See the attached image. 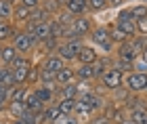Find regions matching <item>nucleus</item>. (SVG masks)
Returning a JSON list of instances; mask_svg holds the SVG:
<instances>
[{"mask_svg":"<svg viewBox=\"0 0 147 124\" xmlns=\"http://www.w3.org/2000/svg\"><path fill=\"white\" fill-rule=\"evenodd\" d=\"M88 38H90V42L95 44V46H99L105 55L116 53V44L109 40V30H107V25H105V28H103V25L95 28V30H92V34H90Z\"/></svg>","mask_w":147,"mask_h":124,"instance_id":"obj_1","label":"nucleus"},{"mask_svg":"<svg viewBox=\"0 0 147 124\" xmlns=\"http://www.w3.org/2000/svg\"><path fill=\"white\" fill-rule=\"evenodd\" d=\"M11 44L19 51V55H30L32 51H36V46H38V42H36L23 28H19V30L15 32V36L11 38Z\"/></svg>","mask_w":147,"mask_h":124,"instance_id":"obj_2","label":"nucleus"},{"mask_svg":"<svg viewBox=\"0 0 147 124\" xmlns=\"http://www.w3.org/2000/svg\"><path fill=\"white\" fill-rule=\"evenodd\" d=\"M32 65H34V61H32L30 55H19L17 59H15V63L11 65V71H13V78H15L17 84H25Z\"/></svg>","mask_w":147,"mask_h":124,"instance_id":"obj_3","label":"nucleus"},{"mask_svg":"<svg viewBox=\"0 0 147 124\" xmlns=\"http://www.w3.org/2000/svg\"><path fill=\"white\" fill-rule=\"evenodd\" d=\"M82 46H84V40H67V42H61L57 46V55L61 57L65 63H74V61L78 59Z\"/></svg>","mask_w":147,"mask_h":124,"instance_id":"obj_4","label":"nucleus"},{"mask_svg":"<svg viewBox=\"0 0 147 124\" xmlns=\"http://www.w3.org/2000/svg\"><path fill=\"white\" fill-rule=\"evenodd\" d=\"M124 86L130 90L132 95H143L147 88V74L141 71H130L124 76Z\"/></svg>","mask_w":147,"mask_h":124,"instance_id":"obj_5","label":"nucleus"},{"mask_svg":"<svg viewBox=\"0 0 147 124\" xmlns=\"http://www.w3.org/2000/svg\"><path fill=\"white\" fill-rule=\"evenodd\" d=\"M99 84L103 86V90H107V93H113V90H118L120 86H124V74L111 67V69H107V71H105V74L101 76Z\"/></svg>","mask_w":147,"mask_h":124,"instance_id":"obj_6","label":"nucleus"},{"mask_svg":"<svg viewBox=\"0 0 147 124\" xmlns=\"http://www.w3.org/2000/svg\"><path fill=\"white\" fill-rule=\"evenodd\" d=\"M113 57H118V59H122V61L135 63L139 57H141V53H139V49L135 46V42H132V40H126L124 44L116 46V53H113Z\"/></svg>","mask_w":147,"mask_h":124,"instance_id":"obj_7","label":"nucleus"},{"mask_svg":"<svg viewBox=\"0 0 147 124\" xmlns=\"http://www.w3.org/2000/svg\"><path fill=\"white\" fill-rule=\"evenodd\" d=\"M74 32L80 36V38H86V36H90L92 34V30H95V25H92V19L90 17H86V15H80L74 19Z\"/></svg>","mask_w":147,"mask_h":124,"instance_id":"obj_8","label":"nucleus"},{"mask_svg":"<svg viewBox=\"0 0 147 124\" xmlns=\"http://www.w3.org/2000/svg\"><path fill=\"white\" fill-rule=\"evenodd\" d=\"M99 57H101V55L97 53V49L84 42V46H82V51H80L76 63H78V65H95V63L99 61Z\"/></svg>","mask_w":147,"mask_h":124,"instance_id":"obj_9","label":"nucleus"},{"mask_svg":"<svg viewBox=\"0 0 147 124\" xmlns=\"http://www.w3.org/2000/svg\"><path fill=\"white\" fill-rule=\"evenodd\" d=\"M32 9H28V6H23V4H15V13H13V23L19 25V28H23L25 23L32 19Z\"/></svg>","mask_w":147,"mask_h":124,"instance_id":"obj_10","label":"nucleus"},{"mask_svg":"<svg viewBox=\"0 0 147 124\" xmlns=\"http://www.w3.org/2000/svg\"><path fill=\"white\" fill-rule=\"evenodd\" d=\"M34 93H36V97L40 101L44 103V105H53V103H57V90L55 88H49V86H36L34 88Z\"/></svg>","mask_w":147,"mask_h":124,"instance_id":"obj_11","label":"nucleus"},{"mask_svg":"<svg viewBox=\"0 0 147 124\" xmlns=\"http://www.w3.org/2000/svg\"><path fill=\"white\" fill-rule=\"evenodd\" d=\"M19 57V51L13 46L11 42H6V44H2V53H0V63L2 65H6V67H11L13 63H15V59Z\"/></svg>","mask_w":147,"mask_h":124,"instance_id":"obj_12","label":"nucleus"},{"mask_svg":"<svg viewBox=\"0 0 147 124\" xmlns=\"http://www.w3.org/2000/svg\"><path fill=\"white\" fill-rule=\"evenodd\" d=\"M80 97V86L78 82H71V84H65V86H59L57 90V101L59 99H78Z\"/></svg>","mask_w":147,"mask_h":124,"instance_id":"obj_13","label":"nucleus"},{"mask_svg":"<svg viewBox=\"0 0 147 124\" xmlns=\"http://www.w3.org/2000/svg\"><path fill=\"white\" fill-rule=\"evenodd\" d=\"M23 103H25V107H28L30 112H34V114H38V116L42 114V112H44V107H46L44 103L36 97L34 88H30V93H28V97H25V101H23Z\"/></svg>","mask_w":147,"mask_h":124,"instance_id":"obj_14","label":"nucleus"},{"mask_svg":"<svg viewBox=\"0 0 147 124\" xmlns=\"http://www.w3.org/2000/svg\"><path fill=\"white\" fill-rule=\"evenodd\" d=\"M40 63H42L46 69H53V71H57V74H59V71H61L63 67H67V63H65L57 53H53V55H49V57H44V59L40 61Z\"/></svg>","mask_w":147,"mask_h":124,"instance_id":"obj_15","label":"nucleus"},{"mask_svg":"<svg viewBox=\"0 0 147 124\" xmlns=\"http://www.w3.org/2000/svg\"><path fill=\"white\" fill-rule=\"evenodd\" d=\"M71 82H78V76H76V67H63L61 71L57 74V84L59 86H65V84H71Z\"/></svg>","mask_w":147,"mask_h":124,"instance_id":"obj_16","label":"nucleus"},{"mask_svg":"<svg viewBox=\"0 0 147 124\" xmlns=\"http://www.w3.org/2000/svg\"><path fill=\"white\" fill-rule=\"evenodd\" d=\"M59 116H61V109H59L57 103H53V105H46L44 112L40 114V124H53Z\"/></svg>","mask_w":147,"mask_h":124,"instance_id":"obj_17","label":"nucleus"},{"mask_svg":"<svg viewBox=\"0 0 147 124\" xmlns=\"http://www.w3.org/2000/svg\"><path fill=\"white\" fill-rule=\"evenodd\" d=\"M76 76H78V80H82V82H95V80H99L97 71H95V65H78V67H76Z\"/></svg>","mask_w":147,"mask_h":124,"instance_id":"obj_18","label":"nucleus"},{"mask_svg":"<svg viewBox=\"0 0 147 124\" xmlns=\"http://www.w3.org/2000/svg\"><path fill=\"white\" fill-rule=\"evenodd\" d=\"M30 93V86H25V84H17V86H13L9 90V103H23L25 97Z\"/></svg>","mask_w":147,"mask_h":124,"instance_id":"obj_19","label":"nucleus"},{"mask_svg":"<svg viewBox=\"0 0 147 124\" xmlns=\"http://www.w3.org/2000/svg\"><path fill=\"white\" fill-rule=\"evenodd\" d=\"M17 30H19V25H15L13 21H0V42L2 44L11 42V38L15 36Z\"/></svg>","mask_w":147,"mask_h":124,"instance_id":"obj_20","label":"nucleus"},{"mask_svg":"<svg viewBox=\"0 0 147 124\" xmlns=\"http://www.w3.org/2000/svg\"><path fill=\"white\" fill-rule=\"evenodd\" d=\"M65 11H69L74 17H80L88 11V0H67L65 4Z\"/></svg>","mask_w":147,"mask_h":124,"instance_id":"obj_21","label":"nucleus"},{"mask_svg":"<svg viewBox=\"0 0 147 124\" xmlns=\"http://www.w3.org/2000/svg\"><path fill=\"white\" fill-rule=\"evenodd\" d=\"M107 30H109V40H111L113 44H116V46H120V44H124L126 40H130V38L126 36V34H124V32L118 28L116 23H109V25H107Z\"/></svg>","mask_w":147,"mask_h":124,"instance_id":"obj_22","label":"nucleus"},{"mask_svg":"<svg viewBox=\"0 0 147 124\" xmlns=\"http://www.w3.org/2000/svg\"><path fill=\"white\" fill-rule=\"evenodd\" d=\"M40 71H42V63H34L32 65V69L28 74V80H25V86H30V88L40 86Z\"/></svg>","mask_w":147,"mask_h":124,"instance_id":"obj_23","label":"nucleus"},{"mask_svg":"<svg viewBox=\"0 0 147 124\" xmlns=\"http://www.w3.org/2000/svg\"><path fill=\"white\" fill-rule=\"evenodd\" d=\"M92 114H95V112H92V107L82 99V97H78V101H76V112H74V116H78V118L82 120V118H90Z\"/></svg>","mask_w":147,"mask_h":124,"instance_id":"obj_24","label":"nucleus"},{"mask_svg":"<svg viewBox=\"0 0 147 124\" xmlns=\"http://www.w3.org/2000/svg\"><path fill=\"white\" fill-rule=\"evenodd\" d=\"M51 19H53V13L46 9L44 4H40L38 9L32 13V19H30V21H34V23H42V21H51Z\"/></svg>","mask_w":147,"mask_h":124,"instance_id":"obj_25","label":"nucleus"},{"mask_svg":"<svg viewBox=\"0 0 147 124\" xmlns=\"http://www.w3.org/2000/svg\"><path fill=\"white\" fill-rule=\"evenodd\" d=\"M130 95H132V93H130L126 86H120L118 90H113V93H111V101L118 103V105H126L128 99H130Z\"/></svg>","mask_w":147,"mask_h":124,"instance_id":"obj_26","label":"nucleus"},{"mask_svg":"<svg viewBox=\"0 0 147 124\" xmlns=\"http://www.w3.org/2000/svg\"><path fill=\"white\" fill-rule=\"evenodd\" d=\"M25 112H28L25 103H9V107H6V114H9L13 120L23 118V114H25Z\"/></svg>","mask_w":147,"mask_h":124,"instance_id":"obj_27","label":"nucleus"},{"mask_svg":"<svg viewBox=\"0 0 147 124\" xmlns=\"http://www.w3.org/2000/svg\"><path fill=\"white\" fill-rule=\"evenodd\" d=\"M13 13H15V4L0 0V19L2 21H13Z\"/></svg>","mask_w":147,"mask_h":124,"instance_id":"obj_28","label":"nucleus"},{"mask_svg":"<svg viewBox=\"0 0 147 124\" xmlns=\"http://www.w3.org/2000/svg\"><path fill=\"white\" fill-rule=\"evenodd\" d=\"M76 101L78 99H59L57 105H59V109H61V114L74 116V112H76Z\"/></svg>","mask_w":147,"mask_h":124,"instance_id":"obj_29","label":"nucleus"},{"mask_svg":"<svg viewBox=\"0 0 147 124\" xmlns=\"http://www.w3.org/2000/svg\"><path fill=\"white\" fill-rule=\"evenodd\" d=\"M113 23H116L128 38H135L137 36V21H113Z\"/></svg>","mask_w":147,"mask_h":124,"instance_id":"obj_30","label":"nucleus"},{"mask_svg":"<svg viewBox=\"0 0 147 124\" xmlns=\"http://www.w3.org/2000/svg\"><path fill=\"white\" fill-rule=\"evenodd\" d=\"M55 19H57V21L61 23V25H65V28H71V25H74V19H76V17H74L69 11H65V9H63V11H59L57 15H55Z\"/></svg>","mask_w":147,"mask_h":124,"instance_id":"obj_31","label":"nucleus"},{"mask_svg":"<svg viewBox=\"0 0 147 124\" xmlns=\"http://www.w3.org/2000/svg\"><path fill=\"white\" fill-rule=\"evenodd\" d=\"M116 21H135V15H132V6H122L116 15Z\"/></svg>","mask_w":147,"mask_h":124,"instance_id":"obj_32","label":"nucleus"},{"mask_svg":"<svg viewBox=\"0 0 147 124\" xmlns=\"http://www.w3.org/2000/svg\"><path fill=\"white\" fill-rule=\"evenodd\" d=\"M105 9H109L107 0H88V11L90 13H101Z\"/></svg>","mask_w":147,"mask_h":124,"instance_id":"obj_33","label":"nucleus"},{"mask_svg":"<svg viewBox=\"0 0 147 124\" xmlns=\"http://www.w3.org/2000/svg\"><path fill=\"white\" fill-rule=\"evenodd\" d=\"M130 124H147V112H128Z\"/></svg>","mask_w":147,"mask_h":124,"instance_id":"obj_34","label":"nucleus"},{"mask_svg":"<svg viewBox=\"0 0 147 124\" xmlns=\"http://www.w3.org/2000/svg\"><path fill=\"white\" fill-rule=\"evenodd\" d=\"M88 124H113V122L103 112H99V114H92L90 118H88Z\"/></svg>","mask_w":147,"mask_h":124,"instance_id":"obj_35","label":"nucleus"},{"mask_svg":"<svg viewBox=\"0 0 147 124\" xmlns=\"http://www.w3.org/2000/svg\"><path fill=\"white\" fill-rule=\"evenodd\" d=\"M132 15H135V21H139V19H145L147 17V4H135L132 6Z\"/></svg>","mask_w":147,"mask_h":124,"instance_id":"obj_36","label":"nucleus"},{"mask_svg":"<svg viewBox=\"0 0 147 124\" xmlns=\"http://www.w3.org/2000/svg\"><path fill=\"white\" fill-rule=\"evenodd\" d=\"M137 36H147V17L137 21Z\"/></svg>","mask_w":147,"mask_h":124,"instance_id":"obj_37","label":"nucleus"},{"mask_svg":"<svg viewBox=\"0 0 147 124\" xmlns=\"http://www.w3.org/2000/svg\"><path fill=\"white\" fill-rule=\"evenodd\" d=\"M19 4H23V6H28V9L32 11H36L40 4H42V0H19Z\"/></svg>","mask_w":147,"mask_h":124,"instance_id":"obj_38","label":"nucleus"},{"mask_svg":"<svg viewBox=\"0 0 147 124\" xmlns=\"http://www.w3.org/2000/svg\"><path fill=\"white\" fill-rule=\"evenodd\" d=\"M135 71H141V74H147V63L141 61V57L135 61Z\"/></svg>","mask_w":147,"mask_h":124,"instance_id":"obj_39","label":"nucleus"},{"mask_svg":"<svg viewBox=\"0 0 147 124\" xmlns=\"http://www.w3.org/2000/svg\"><path fill=\"white\" fill-rule=\"evenodd\" d=\"M9 76H11V67H6V65H0V84H2Z\"/></svg>","mask_w":147,"mask_h":124,"instance_id":"obj_40","label":"nucleus"},{"mask_svg":"<svg viewBox=\"0 0 147 124\" xmlns=\"http://www.w3.org/2000/svg\"><path fill=\"white\" fill-rule=\"evenodd\" d=\"M6 107H9V97H2V95H0V116L6 114Z\"/></svg>","mask_w":147,"mask_h":124,"instance_id":"obj_41","label":"nucleus"},{"mask_svg":"<svg viewBox=\"0 0 147 124\" xmlns=\"http://www.w3.org/2000/svg\"><path fill=\"white\" fill-rule=\"evenodd\" d=\"M65 124H82V120H80L78 116H67V120H65Z\"/></svg>","mask_w":147,"mask_h":124,"instance_id":"obj_42","label":"nucleus"},{"mask_svg":"<svg viewBox=\"0 0 147 124\" xmlns=\"http://www.w3.org/2000/svg\"><path fill=\"white\" fill-rule=\"evenodd\" d=\"M109 6H118V9H122V2H126V0H107Z\"/></svg>","mask_w":147,"mask_h":124,"instance_id":"obj_43","label":"nucleus"},{"mask_svg":"<svg viewBox=\"0 0 147 124\" xmlns=\"http://www.w3.org/2000/svg\"><path fill=\"white\" fill-rule=\"evenodd\" d=\"M11 124H28V122H25V120H21V118H19V120H11Z\"/></svg>","mask_w":147,"mask_h":124,"instance_id":"obj_44","label":"nucleus"},{"mask_svg":"<svg viewBox=\"0 0 147 124\" xmlns=\"http://www.w3.org/2000/svg\"><path fill=\"white\" fill-rule=\"evenodd\" d=\"M141 61H145V63H147V49H145L143 53H141Z\"/></svg>","mask_w":147,"mask_h":124,"instance_id":"obj_45","label":"nucleus"},{"mask_svg":"<svg viewBox=\"0 0 147 124\" xmlns=\"http://www.w3.org/2000/svg\"><path fill=\"white\" fill-rule=\"evenodd\" d=\"M6 2H11V4H19V0H6Z\"/></svg>","mask_w":147,"mask_h":124,"instance_id":"obj_46","label":"nucleus"},{"mask_svg":"<svg viewBox=\"0 0 147 124\" xmlns=\"http://www.w3.org/2000/svg\"><path fill=\"white\" fill-rule=\"evenodd\" d=\"M0 53H2V42H0Z\"/></svg>","mask_w":147,"mask_h":124,"instance_id":"obj_47","label":"nucleus"},{"mask_svg":"<svg viewBox=\"0 0 147 124\" xmlns=\"http://www.w3.org/2000/svg\"><path fill=\"white\" fill-rule=\"evenodd\" d=\"M141 2H143V4H147V0H141Z\"/></svg>","mask_w":147,"mask_h":124,"instance_id":"obj_48","label":"nucleus"},{"mask_svg":"<svg viewBox=\"0 0 147 124\" xmlns=\"http://www.w3.org/2000/svg\"><path fill=\"white\" fill-rule=\"evenodd\" d=\"M143 95H145V97H147V88H145V93H143Z\"/></svg>","mask_w":147,"mask_h":124,"instance_id":"obj_49","label":"nucleus"},{"mask_svg":"<svg viewBox=\"0 0 147 124\" xmlns=\"http://www.w3.org/2000/svg\"><path fill=\"white\" fill-rule=\"evenodd\" d=\"M0 124H2V116H0Z\"/></svg>","mask_w":147,"mask_h":124,"instance_id":"obj_50","label":"nucleus"},{"mask_svg":"<svg viewBox=\"0 0 147 124\" xmlns=\"http://www.w3.org/2000/svg\"><path fill=\"white\" fill-rule=\"evenodd\" d=\"M2 124H11V122H2Z\"/></svg>","mask_w":147,"mask_h":124,"instance_id":"obj_51","label":"nucleus"},{"mask_svg":"<svg viewBox=\"0 0 147 124\" xmlns=\"http://www.w3.org/2000/svg\"><path fill=\"white\" fill-rule=\"evenodd\" d=\"M126 124H130V122H126Z\"/></svg>","mask_w":147,"mask_h":124,"instance_id":"obj_52","label":"nucleus"},{"mask_svg":"<svg viewBox=\"0 0 147 124\" xmlns=\"http://www.w3.org/2000/svg\"><path fill=\"white\" fill-rule=\"evenodd\" d=\"M0 21H2V19H0Z\"/></svg>","mask_w":147,"mask_h":124,"instance_id":"obj_53","label":"nucleus"},{"mask_svg":"<svg viewBox=\"0 0 147 124\" xmlns=\"http://www.w3.org/2000/svg\"><path fill=\"white\" fill-rule=\"evenodd\" d=\"M42 2H44V0H42Z\"/></svg>","mask_w":147,"mask_h":124,"instance_id":"obj_54","label":"nucleus"},{"mask_svg":"<svg viewBox=\"0 0 147 124\" xmlns=\"http://www.w3.org/2000/svg\"><path fill=\"white\" fill-rule=\"evenodd\" d=\"M0 65H2V63H0Z\"/></svg>","mask_w":147,"mask_h":124,"instance_id":"obj_55","label":"nucleus"}]
</instances>
